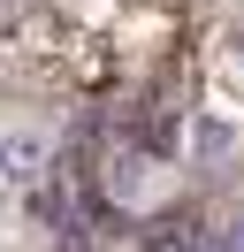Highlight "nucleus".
I'll return each mask as SVG.
<instances>
[{"mask_svg": "<svg viewBox=\"0 0 244 252\" xmlns=\"http://www.w3.org/2000/svg\"><path fill=\"white\" fill-rule=\"evenodd\" d=\"M46 160H54V145H46V130H0V184H38Z\"/></svg>", "mask_w": 244, "mask_h": 252, "instance_id": "nucleus-1", "label": "nucleus"}, {"mask_svg": "<svg viewBox=\"0 0 244 252\" xmlns=\"http://www.w3.org/2000/svg\"><path fill=\"white\" fill-rule=\"evenodd\" d=\"M145 252H214V237L198 221H152L145 229Z\"/></svg>", "mask_w": 244, "mask_h": 252, "instance_id": "nucleus-2", "label": "nucleus"}, {"mask_svg": "<svg viewBox=\"0 0 244 252\" xmlns=\"http://www.w3.org/2000/svg\"><path fill=\"white\" fill-rule=\"evenodd\" d=\"M191 145H198V153H229V130H221V123H198Z\"/></svg>", "mask_w": 244, "mask_h": 252, "instance_id": "nucleus-3", "label": "nucleus"}, {"mask_svg": "<svg viewBox=\"0 0 244 252\" xmlns=\"http://www.w3.org/2000/svg\"><path fill=\"white\" fill-rule=\"evenodd\" d=\"M214 252H244V214H229L221 229H214Z\"/></svg>", "mask_w": 244, "mask_h": 252, "instance_id": "nucleus-4", "label": "nucleus"}, {"mask_svg": "<svg viewBox=\"0 0 244 252\" xmlns=\"http://www.w3.org/2000/svg\"><path fill=\"white\" fill-rule=\"evenodd\" d=\"M0 23H8V0H0Z\"/></svg>", "mask_w": 244, "mask_h": 252, "instance_id": "nucleus-5", "label": "nucleus"}]
</instances>
